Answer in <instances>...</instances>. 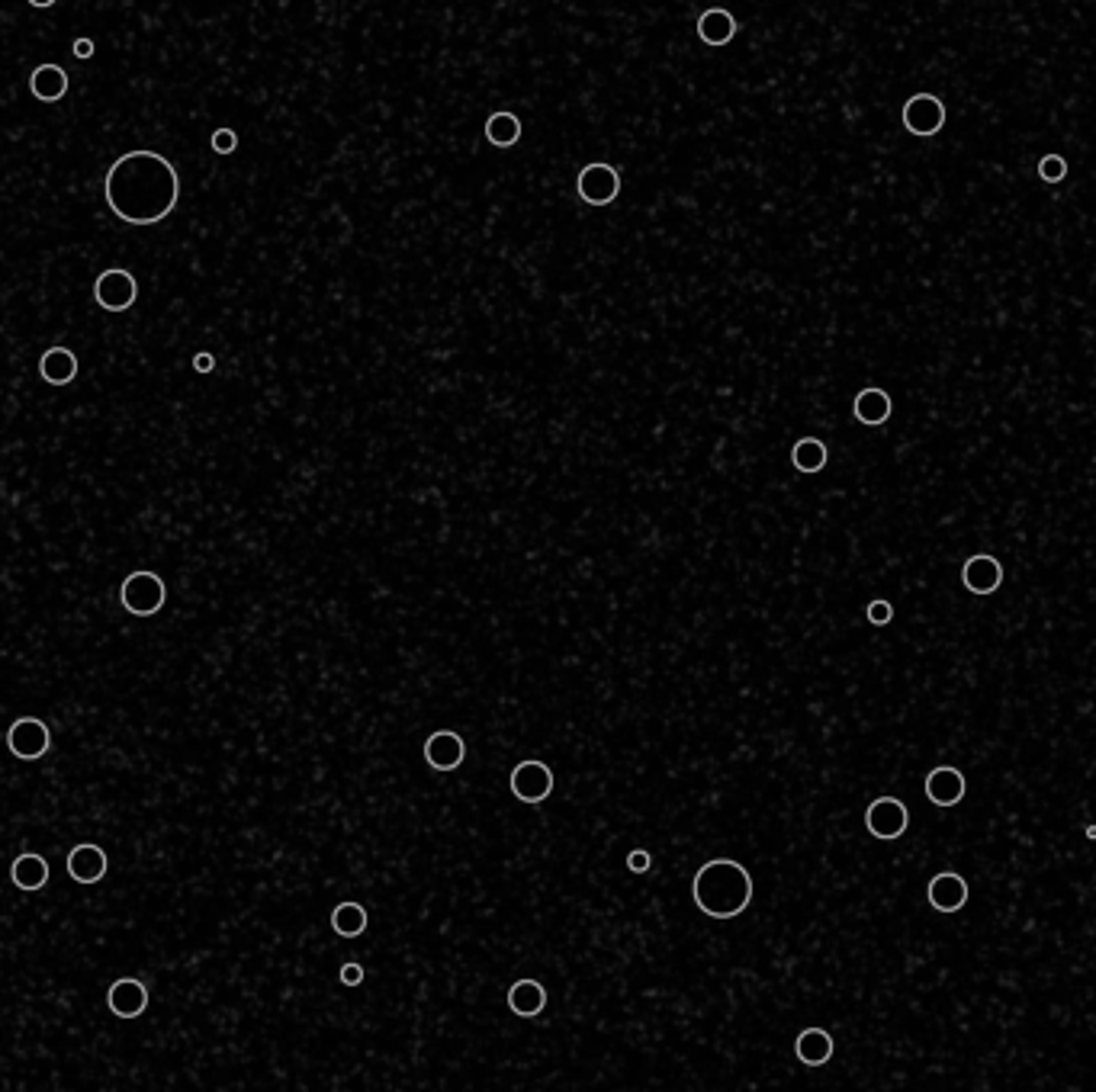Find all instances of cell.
<instances>
[{"label":"cell","mask_w":1096,"mask_h":1092,"mask_svg":"<svg viewBox=\"0 0 1096 1092\" xmlns=\"http://www.w3.org/2000/svg\"><path fill=\"white\" fill-rule=\"evenodd\" d=\"M168 601V585L158 572L139 569L120 585V605L133 617H155Z\"/></svg>","instance_id":"3957f363"},{"label":"cell","mask_w":1096,"mask_h":1092,"mask_svg":"<svg viewBox=\"0 0 1096 1092\" xmlns=\"http://www.w3.org/2000/svg\"><path fill=\"white\" fill-rule=\"evenodd\" d=\"M505 1002H509V1009L518 1018H538L547 1009V989L541 980H534V976H522V980H515L509 986Z\"/></svg>","instance_id":"2e32d148"},{"label":"cell","mask_w":1096,"mask_h":1092,"mask_svg":"<svg viewBox=\"0 0 1096 1092\" xmlns=\"http://www.w3.org/2000/svg\"><path fill=\"white\" fill-rule=\"evenodd\" d=\"M7 745L17 758L39 761L52 749V729L46 720H39V716H20V720H13V726L7 732Z\"/></svg>","instance_id":"52a82bcc"},{"label":"cell","mask_w":1096,"mask_h":1092,"mask_svg":"<svg viewBox=\"0 0 1096 1092\" xmlns=\"http://www.w3.org/2000/svg\"><path fill=\"white\" fill-rule=\"evenodd\" d=\"M961 582H964V588H968L971 595H980V598L993 595L1003 585V566H1000V559L990 556V553H977L971 559H964Z\"/></svg>","instance_id":"7c38bea8"},{"label":"cell","mask_w":1096,"mask_h":1092,"mask_svg":"<svg viewBox=\"0 0 1096 1092\" xmlns=\"http://www.w3.org/2000/svg\"><path fill=\"white\" fill-rule=\"evenodd\" d=\"M894 411V402L885 390H878V386H869V390H862L853 402V414L856 421H862L865 427H878L885 424L891 418Z\"/></svg>","instance_id":"ffe728a7"},{"label":"cell","mask_w":1096,"mask_h":1092,"mask_svg":"<svg viewBox=\"0 0 1096 1092\" xmlns=\"http://www.w3.org/2000/svg\"><path fill=\"white\" fill-rule=\"evenodd\" d=\"M10 878L20 890H26V894H36V890H42L49 884V861L42 855H36V852H26V855H20L17 861H13Z\"/></svg>","instance_id":"7402d4cb"},{"label":"cell","mask_w":1096,"mask_h":1092,"mask_svg":"<svg viewBox=\"0 0 1096 1092\" xmlns=\"http://www.w3.org/2000/svg\"><path fill=\"white\" fill-rule=\"evenodd\" d=\"M71 52H75V59H91V55H94V39H88V36L75 39Z\"/></svg>","instance_id":"4dcf8cb0"},{"label":"cell","mask_w":1096,"mask_h":1092,"mask_svg":"<svg viewBox=\"0 0 1096 1092\" xmlns=\"http://www.w3.org/2000/svg\"><path fill=\"white\" fill-rule=\"evenodd\" d=\"M737 30H740L737 20H733V13L724 7H711L698 17V39L704 46H714V49L727 46V42L737 36Z\"/></svg>","instance_id":"ac0fdd59"},{"label":"cell","mask_w":1096,"mask_h":1092,"mask_svg":"<svg viewBox=\"0 0 1096 1092\" xmlns=\"http://www.w3.org/2000/svg\"><path fill=\"white\" fill-rule=\"evenodd\" d=\"M107 1005L117 1018H139L149 1009V986L136 976H123L107 989Z\"/></svg>","instance_id":"9a60e30c"},{"label":"cell","mask_w":1096,"mask_h":1092,"mask_svg":"<svg viewBox=\"0 0 1096 1092\" xmlns=\"http://www.w3.org/2000/svg\"><path fill=\"white\" fill-rule=\"evenodd\" d=\"M338 976H341V983L344 986H360V983H364V967H360V964H354V960H351V964H344L341 970H338Z\"/></svg>","instance_id":"f546056e"},{"label":"cell","mask_w":1096,"mask_h":1092,"mask_svg":"<svg viewBox=\"0 0 1096 1092\" xmlns=\"http://www.w3.org/2000/svg\"><path fill=\"white\" fill-rule=\"evenodd\" d=\"M39 377L49 386H68L78 380V354L71 348H49L39 357Z\"/></svg>","instance_id":"e0dca14e"},{"label":"cell","mask_w":1096,"mask_h":1092,"mask_svg":"<svg viewBox=\"0 0 1096 1092\" xmlns=\"http://www.w3.org/2000/svg\"><path fill=\"white\" fill-rule=\"evenodd\" d=\"M209 145H212L215 154H232L238 148V133H235V129H228V126L215 129L212 138H209Z\"/></svg>","instance_id":"4316f807"},{"label":"cell","mask_w":1096,"mask_h":1092,"mask_svg":"<svg viewBox=\"0 0 1096 1092\" xmlns=\"http://www.w3.org/2000/svg\"><path fill=\"white\" fill-rule=\"evenodd\" d=\"M104 196L117 219L129 225H155L178 209L181 174L165 154L149 148L129 151L110 164Z\"/></svg>","instance_id":"6da1fadb"},{"label":"cell","mask_w":1096,"mask_h":1092,"mask_svg":"<svg viewBox=\"0 0 1096 1092\" xmlns=\"http://www.w3.org/2000/svg\"><path fill=\"white\" fill-rule=\"evenodd\" d=\"M753 874L733 858H714L701 865L691 881V900L711 919H737L753 903Z\"/></svg>","instance_id":"7a4b0ae2"},{"label":"cell","mask_w":1096,"mask_h":1092,"mask_svg":"<svg viewBox=\"0 0 1096 1092\" xmlns=\"http://www.w3.org/2000/svg\"><path fill=\"white\" fill-rule=\"evenodd\" d=\"M1038 177L1045 183H1061L1067 177V161L1061 154H1042V161H1038Z\"/></svg>","instance_id":"484cf974"},{"label":"cell","mask_w":1096,"mask_h":1092,"mask_svg":"<svg viewBox=\"0 0 1096 1092\" xmlns=\"http://www.w3.org/2000/svg\"><path fill=\"white\" fill-rule=\"evenodd\" d=\"M483 133L493 148H515L518 141H522V120H518L512 110H496L493 117L486 120Z\"/></svg>","instance_id":"603a6c76"},{"label":"cell","mask_w":1096,"mask_h":1092,"mask_svg":"<svg viewBox=\"0 0 1096 1092\" xmlns=\"http://www.w3.org/2000/svg\"><path fill=\"white\" fill-rule=\"evenodd\" d=\"M26 4L36 7V10H46V7H52V4H55V0H26Z\"/></svg>","instance_id":"d6a6232c"},{"label":"cell","mask_w":1096,"mask_h":1092,"mask_svg":"<svg viewBox=\"0 0 1096 1092\" xmlns=\"http://www.w3.org/2000/svg\"><path fill=\"white\" fill-rule=\"evenodd\" d=\"M904 129L911 136L932 138L945 126V104L935 94H913L901 110Z\"/></svg>","instance_id":"ba28073f"},{"label":"cell","mask_w":1096,"mask_h":1092,"mask_svg":"<svg viewBox=\"0 0 1096 1092\" xmlns=\"http://www.w3.org/2000/svg\"><path fill=\"white\" fill-rule=\"evenodd\" d=\"M833 1034L827 1028H804L795 1041V1054L807 1067H824V1063L833 1057Z\"/></svg>","instance_id":"44dd1931"},{"label":"cell","mask_w":1096,"mask_h":1092,"mask_svg":"<svg viewBox=\"0 0 1096 1092\" xmlns=\"http://www.w3.org/2000/svg\"><path fill=\"white\" fill-rule=\"evenodd\" d=\"M964 790H968V781L951 765H935L926 774V800L932 807H955L964 800Z\"/></svg>","instance_id":"5bb4252c"},{"label":"cell","mask_w":1096,"mask_h":1092,"mask_svg":"<svg viewBox=\"0 0 1096 1092\" xmlns=\"http://www.w3.org/2000/svg\"><path fill=\"white\" fill-rule=\"evenodd\" d=\"M968 897H971L968 881H964L961 874H955V871L935 874V878L929 881V887H926V900H929V907L935 913H958L964 903H968Z\"/></svg>","instance_id":"4fadbf2b"},{"label":"cell","mask_w":1096,"mask_h":1092,"mask_svg":"<svg viewBox=\"0 0 1096 1092\" xmlns=\"http://www.w3.org/2000/svg\"><path fill=\"white\" fill-rule=\"evenodd\" d=\"M627 868H630L633 874H646V871L653 868V855L646 852V849H633V852L627 855Z\"/></svg>","instance_id":"f1b7e54d"},{"label":"cell","mask_w":1096,"mask_h":1092,"mask_svg":"<svg viewBox=\"0 0 1096 1092\" xmlns=\"http://www.w3.org/2000/svg\"><path fill=\"white\" fill-rule=\"evenodd\" d=\"M30 94L42 104H59V100L68 94V71L62 65H39L30 75Z\"/></svg>","instance_id":"d6986e66"},{"label":"cell","mask_w":1096,"mask_h":1092,"mask_svg":"<svg viewBox=\"0 0 1096 1092\" xmlns=\"http://www.w3.org/2000/svg\"><path fill=\"white\" fill-rule=\"evenodd\" d=\"M827 443L820 437H801L795 443V450H791V463H795L798 472H807V476H814V472H820L827 466Z\"/></svg>","instance_id":"d4e9b609"},{"label":"cell","mask_w":1096,"mask_h":1092,"mask_svg":"<svg viewBox=\"0 0 1096 1092\" xmlns=\"http://www.w3.org/2000/svg\"><path fill=\"white\" fill-rule=\"evenodd\" d=\"M575 190H579V199L588 206H611L617 193H621V170L608 161L585 164L579 177H575Z\"/></svg>","instance_id":"277c9868"},{"label":"cell","mask_w":1096,"mask_h":1092,"mask_svg":"<svg viewBox=\"0 0 1096 1092\" xmlns=\"http://www.w3.org/2000/svg\"><path fill=\"white\" fill-rule=\"evenodd\" d=\"M94 299L104 312H113V315L129 312L139 299V283L129 270L110 267L94 280Z\"/></svg>","instance_id":"5b68a950"},{"label":"cell","mask_w":1096,"mask_h":1092,"mask_svg":"<svg viewBox=\"0 0 1096 1092\" xmlns=\"http://www.w3.org/2000/svg\"><path fill=\"white\" fill-rule=\"evenodd\" d=\"M425 761L435 771H457L467 761V742L454 729H438L425 739Z\"/></svg>","instance_id":"8fae6325"},{"label":"cell","mask_w":1096,"mask_h":1092,"mask_svg":"<svg viewBox=\"0 0 1096 1092\" xmlns=\"http://www.w3.org/2000/svg\"><path fill=\"white\" fill-rule=\"evenodd\" d=\"M512 797L522 803H544L553 794V771L541 758H525L512 768Z\"/></svg>","instance_id":"8992f818"},{"label":"cell","mask_w":1096,"mask_h":1092,"mask_svg":"<svg viewBox=\"0 0 1096 1092\" xmlns=\"http://www.w3.org/2000/svg\"><path fill=\"white\" fill-rule=\"evenodd\" d=\"M865 614H869V621H872L875 627H888V624L894 621V608H891V601H885V598L872 601L869 611H865Z\"/></svg>","instance_id":"83f0119b"},{"label":"cell","mask_w":1096,"mask_h":1092,"mask_svg":"<svg viewBox=\"0 0 1096 1092\" xmlns=\"http://www.w3.org/2000/svg\"><path fill=\"white\" fill-rule=\"evenodd\" d=\"M331 929L338 939H360L367 932V910L354 900H344L331 910Z\"/></svg>","instance_id":"cb8c5ba5"},{"label":"cell","mask_w":1096,"mask_h":1092,"mask_svg":"<svg viewBox=\"0 0 1096 1092\" xmlns=\"http://www.w3.org/2000/svg\"><path fill=\"white\" fill-rule=\"evenodd\" d=\"M865 826H869L875 839L894 842L904 836L907 826H911V813H907L904 800H898V797H878L869 803V810H865Z\"/></svg>","instance_id":"9c48e42d"},{"label":"cell","mask_w":1096,"mask_h":1092,"mask_svg":"<svg viewBox=\"0 0 1096 1092\" xmlns=\"http://www.w3.org/2000/svg\"><path fill=\"white\" fill-rule=\"evenodd\" d=\"M107 868H110L107 852L100 849V845H94V842L75 845V849L68 852V861H65L68 878L75 881V884H84V887L104 881L107 878Z\"/></svg>","instance_id":"30bf717a"},{"label":"cell","mask_w":1096,"mask_h":1092,"mask_svg":"<svg viewBox=\"0 0 1096 1092\" xmlns=\"http://www.w3.org/2000/svg\"><path fill=\"white\" fill-rule=\"evenodd\" d=\"M193 370H196V373H212V370H215V357H212V354H206V351H203V354H196V357H193Z\"/></svg>","instance_id":"1f68e13d"}]
</instances>
